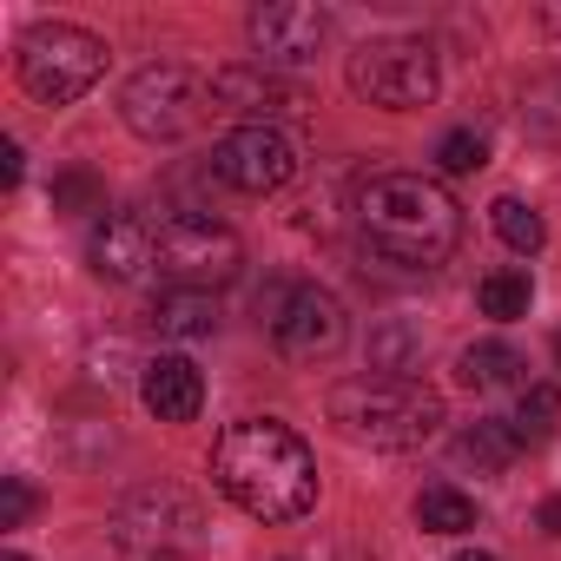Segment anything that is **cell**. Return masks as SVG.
<instances>
[{
	"instance_id": "e0dca14e",
	"label": "cell",
	"mask_w": 561,
	"mask_h": 561,
	"mask_svg": "<svg viewBox=\"0 0 561 561\" xmlns=\"http://www.w3.org/2000/svg\"><path fill=\"white\" fill-rule=\"evenodd\" d=\"M515 449H522V436H515V423H502V416H482V423H469V430L456 436V462H469L476 476H502V469L515 462Z\"/></svg>"
},
{
	"instance_id": "8fae6325",
	"label": "cell",
	"mask_w": 561,
	"mask_h": 561,
	"mask_svg": "<svg viewBox=\"0 0 561 561\" xmlns=\"http://www.w3.org/2000/svg\"><path fill=\"white\" fill-rule=\"evenodd\" d=\"M331 41V21L324 8H305V0H271V8L251 14V47H257V67H311Z\"/></svg>"
},
{
	"instance_id": "ac0fdd59",
	"label": "cell",
	"mask_w": 561,
	"mask_h": 561,
	"mask_svg": "<svg viewBox=\"0 0 561 561\" xmlns=\"http://www.w3.org/2000/svg\"><path fill=\"white\" fill-rule=\"evenodd\" d=\"M416 522H423L430 535H462V528H476V502H469L456 482H430V489L416 495Z\"/></svg>"
},
{
	"instance_id": "cb8c5ba5",
	"label": "cell",
	"mask_w": 561,
	"mask_h": 561,
	"mask_svg": "<svg viewBox=\"0 0 561 561\" xmlns=\"http://www.w3.org/2000/svg\"><path fill=\"white\" fill-rule=\"evenodd\" d=\"M436 165L443 172H476V165H489V139L482 133H443L436 139Z\"/></svg>"
},
{
	"instance_id": "9c48e42d",
	"label": "cell",
	"mask_w": 561,
	"mask_h": 561,
	"mask_svg": "<svg viewBox=\"0 0 561 561\" xmlns=\"http://www.w3.org/2000/svg\"><path fill=\"white\" fill-rule=\"evenodd\" d=\"M198 535H205V515L179 495V489H139L126 508H119V541H126V554H139V561H165V554H185V548H198Z\"/></svg>"
},
{
	"instance_id": "7a4b0ae2",
	"label": "cell",
	"mask_w": 561,
	"mask_h": 561,
	"mask_svg": "<svg viewBox=\"0 0 561 561\" xmlns=\"http://www.w3.org/2000/svg\"><path fill=\"white\" fill-rule=\"evenodd\" d=\"M357 238L370 257L403 264V271H436L462 244V211L456 198L423 179V172H377L357 192Z\"/></svg>"
},
{
	"instance_id": "8992f818",
	"label": "cell",
	"mask_w": 561,
	"mask_h": 561,
	"mask_svg": "<svg viewBox=\"0 0 561 561\" xmlns=\"http://www.w3.org/2000/svg\"><path fill=\"white\" fill-rule=\"evenodd\" d=\"M159 277H165V291H218L225 277H238V264H244V244L225 231V225H211V218H198V211H172L165 225H159Z\"/></svg>"
},
{
	"instance_id": "3957f363",
	"label": "cell",
	"mask_w": 561,
	"mask_h": 561,
	"mask_svg": "<svg viewBox=\"0 0 561 561\" xmlns=\"http://www.w3.org/2000/svg\"><path fill=\"white\" fill-rule=\"evenodd\" d=\"M331 423L370 449H416L443 430V397L416 377H351L331 390Z\"/></svg>"
},
{
	"instance_id": "ffe728a7",
	"label": "cell",
	"mask_w": 561,
	"mask_h": 561,
	"mask_svg": "<svg viewBox=\"0 0 561 561\" xmlns=\"http://www.w3.org/2000/svg\"><path fill=\"white\" fill-rule=\"evenodd\" d=\"M489 218H495L502 244H508V251H522V257L548 244V225H541V211H535V205H522V198H495V205H489Z\"/></svg>"
},
{
	"instance_id": "44dd1931",
	"label": "cell",
	"mask_w": 561,
	"mask_h": 561,
	"mask_svg": "<svg viewBox=\"0 0 561 561\" xmlns=\"http://www.w3.org/2000/svg\"><path fill=\"white\" fill-rule=\"evenodd\" d=\"M416 357H423V337H416L410 324H397V318H390V324H377V331H370V364H377L383 377H403Z\"/></svg>"
},
{
	"instance_id": "d4e9b609",
	"label": "cell",
	"mask_w": 561,
	"mask_h": 561,
	"mask_svg": "<svg viewBox=\"0 0 561 561\" xmlns=\"http://www.w3.org/2000/svg\"><path fill=\"white\" fill-rule=\"evenodd\" d=\"M34 515V489L21 476H8V489H0V528H21Z\"/></svg>"
},
{
	"instance_id": "f546056e",
	"label": "cell",
	"mask_w": 561,
	"mask_h": 561,
	"mask_svg": "<svg viewBox=\"0 0 561 561\" xmlns=\"http://www.w3.org/2000/svg\"><path fill=\"white\" fill-rule=\"evenodd\" d=\"M554 357H561V331H554Z\"/></svg>"
},
{
	"instance_id": "4fadbf2b",
	"label": "cell",
	"mask_w": 561,
	"mask_h": 561,
	"mask_svg": "<svg viewBox=\"0 0 561 561\" xmlns=\"http://www.w3.org/2000/svg\"><path fill=\"white\" fill-rule=\"evenodd\" d=\"M87 257H93L100 277L126 285V277H139V271L159 257V231H152L146 211H106L100 231H93V244H87Z\"/></svg>"
},
{
	"instance_id": "f1b7e54d",
	"label": "cell",
	"mask_w": 561,
	"mask_h": 561,
	"mask_svg": "<svg viewBox=\"0 0 561 561\" xmlns=\"http://www.w3.org/2000/svg\"><path fill=\"white\" fill-rule=\"evenodd\" d=\"M0 561H27V554H0Z\"/></svg>"
},
{
	"instance_id": "603a6c76",
	"label": "cell",
	"mask_w": 561,
	"mask_h": 561,
	"mask_svg": "<svg viewBox=\"0 0 561 561\" xmlns=\"http://www.w3.org/2000/svg\"><path fill=\"white\" fill-rule=\"evenodd\" d=\"M54 211H67V218L106 211V185H100L93 172H60V179H54Z\"/></svg>"
},
{
	"instance_id": "4316f807",
	"label": "cell",
	"mask_w": 561,
	"mask_h": 561,
	"mask_svg": "<svg viewBox=\"0 0 561 561\" xmlns=\"http://www.w3.org/2000/svg\"><path fill=\"white\" fill-rule=\"evenodd\" d=\"M541 528H548V535H561V495H548V502H541Z\"/></svg>"
},
{
	"instance_id": "7402d4cb",
	"label": "cell",
	"mask_w": 561,
	"mask_h": 561,
	"mask_svg": "<svg viewBox=\"0 0 561 561\" xmlns=\"http://www.w3.org/2000/svg\"><path fill=\"white\" fill-rule=\"evenodd\" d=\"M554 423H561V390L554 383H528L522 390V410H515V436L522 443H541V436H554Z\"/></svg>"
},
{
	"instance_id": "ba28073f",
	"label": "cell",
	"mask_w": 561,
	"mask_h": 561,
	"mask_svg": "<svg viewBox=\"0 0 561 561\" xmlns=\"http://www.w3.org/2000/svg\"><path fill=\"white\" fill-rule=\"evenodd\" d=\"M257 311H264L277 351H285L291 364H324V357H337L344 337H351L344 305H337L324 285H271V291L257 298Z\"/></svg>"
},
{
	"instance_id": "d6986e66",
	"label": "cell",
	"mask_w": 561,
	"mask_h": 561,
	"mask_svg": "<svg viewBox=\"0 0 561 561\" xmlns=\"http://www.w3.org/2000/svg\"><path fill=\"white\" fill-rule=\"evenodd\" d=\"M528 298H535V285H528V271H489L482 285H476V305H482V318H528Z\"/></svg>"
},
{
	"instance_id": "52a82bcc",
	"label": "cell",
	"mask_w": 561,
	"mask_h": 561,
	"mask_svg": "<svg viewBox=\"0 0 561 561\" xmlns=\"http://www.w3.org/2000/svg\"><path fill=\"white\" fill-rule=\"evenodd\" d=\"M436 47L430 41H370L351 54V93L383 113H416L436 100Z\"/></svg>"
},
{
	"instance_id": "5b68a950",
	"label": "cell",
	"mask_w": 561,
	"mask_h": 561,
	"mask_svg": "<svg viewBox=\"0 0 561 561\" xmlns=\"http://www.w3.org/2000/svg\"><path fill=\"white\" fill-rule=\"evenodd\" d=\"M100 73H106V41L87 27L54 21V27H34L21 41V80L41 106H73L80 93L100 87Z\"/></svg>"
},
{
	"instance_id": "9a60e30c",
	"label": "cell",
	"mask_w": 561,
	"mask_h": 561,
	"mask_svg": "<svg viewBox=\"0 0 561 561\" xmlns=\"http://www.w3.org/2000/svg\"><path fill=\"white\" fill-rule=\"evenodd\" d=\"M456 377H462L469 390H508V383L528 390V357H522L515 344H502V337H482V344H469V351L456 357Z\"/></svg>"
},
{
	"instance_id": "6da1fadb",
	"label": "cell",
	"mask_w": 561,
	"mask_h": 561,
	"mask_svg": "<svg viewBox=\"0 0 561 561\" xmlns=\"http://www.w3.org/2000/svg\"><path fill=\"white\" fill-rule=\"evenodd\" d=\"M211 482L257 522H298L318 502V456L291 423L244 416L218 436Z\"/></svg>"
},
{
	"instance_id": "484cf974",
	"label": "cell",
	"mask_w": 561,
	"mask_h": 561,
	"mask_svg": "<svg viewBox=\"0 0 561 561\" xmlns=\"http://www.w3.org/2000/svg\"><path fill=\"white\" fill-rule=\"evenodd\" d=\"M0 185H8V192L21 185V146H14V139H8V146H0Z\"/></svg>"
},
{
	"instance_id": "7c38bea8",
	"label": "cell",
	"mask_w": 561,
	"mask_h": 561,
	"mask_svg": "<svg viewBox=\"0 0 561 561\" xmlns=\"http://www.w3.org/2000/svg\"><path fill=\"white\" fill-rule=\"evenodd\" d=\"M305 100L277 80V73H264V67H218L211 73V113H238L244 126H277V119H291Z\"/></svg>"
},
{
	"instance_id": "30bf717a",
	"label": "cell",
	"mask_w": 561,
	"mask_h": 561,
	"mask_svg": "<svg viewBox=\"0 0 561 561\" xmlns=\"http://www.w3.org/2000/svg\"><path fill=\"white\" fill-rule=\"evenodd\" d=\"M211 172H218V185L264 198V192H277V185H291L298 152H291V139L277 133V126H238V133H225V139L211 146Z\"/></svg>"
},
{
	"instance_id": "277c9868",
	"label": "cell",
	"mask_w": 561,
	"mask_h": 561,
	"mask_svg": "<svg viewBox=\"0 0 561 561\" xmlns=\"http://www.w3.org/2000/svg\"><path fill=\"white\" fill-rule=\"evenodd\" d=\"M119 113H126V126H133L139 139H152V146L192 139L198 119L211 113V80H198L192 67H172V60L139 67V73L126 80V93H119Z\"/></svg>"
},
{
	"instance_id": "83f0119b",
	"label": "cell",
	"mask_w": 561,
	"mask_h": 561,
	"mask_svg": "<svg viewBox=\"0 0 561 561\" xmlns=\"http://www.w3.org/2000/svg\"><path fill=\"white\" fill-rule=\"evenodd\" d=\"M456 561H495V554H482V548H462V554H456Z\"/></svg>"
},
{
	"instance_id": "5bb4252c",
	"label": "cell",
	"mask_w": 561,
	"mask_h": 561,
	"mask_svg": "<svg viewBox=\"0 0 561 561\" xmlns=\"http://www.w3.org/2000/svg\"><path fill=\"white\" fill-rule=\"evenodd\" d=\"M146 410L159 416V423H192L198 416V403H205V377H198V364L192 357H179V351H159L152 364H146Z\"/></svg>"
},
{
	"instance_id": "2e32d148",
	"label": "cell",
	"mask_w": 561,
	"mask_h": 561,
	"mask_svg": "<svg viewBox=\"0 0 561 561\" xmlns=\"http://www.w3.org/2000/svg\"><path fill=\"white\" fill-rule=\"evenodd\" d=\"M152 324H159V337H179V344L211 337L218 331V291H159Z\"/></svg>"
}]
</instances>
